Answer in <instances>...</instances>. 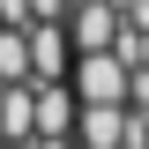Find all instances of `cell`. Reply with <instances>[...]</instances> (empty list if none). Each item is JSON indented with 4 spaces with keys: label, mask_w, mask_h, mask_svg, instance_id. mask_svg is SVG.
Instances as JSON below:
<instances>
[{
    "label": "cell",
    "mask_w": 149,
    "mask_h": 149,
    "mask_svg": "<svg viewBox=\"0 0 149 149\" xmlns=\"http://www.w3.org/2000/svg\"><path fill=\"white\" fill-rule=\"evenodd\" d=\"M67 45L74 52H112V45H119V0H74Z\"/></svg>",
    "instance_id": "cell-2"
},
{
    "label": "cell",
    "mask_w": 149,
    "mask_h": 149,
    "mask_svg": "<svg viewBox=\"0 0 149 149\" xmlns=\"http://www.w3.org/2000/svg\"><path fill=\"white\" fill-rule=\"evenodd\" d=\"M67 30L60 22H30V82H60V60H67Z\"/></svg>",
    "instance_id": "cell-4"
},
{
    "label": "cell",
    "mask_w": 149,
    "mask_h": 149,
    "mask_svg": "<svg viewBox=\"0 0 149 149\" xmlns=\"http://www.w3.org/2000/svg\"><path fill=\"white\" fill-rule=\"evenodd\" d=\"M30 149H67V134H45V142H30Z\"/></svg>",
    "instance_id": "cell-8"
},
{
    "label": "cell",
    "mask_w": 149,
    "mask_h": 149,
    "mask_svg": "<svg viewBox=\"0 0 149 149\" xmlns=\"http://www.w3.org/2000/svg\"><path fill=\"white\" fill-rule=\"evenodd\" d=\"M8 149H30V142H8Z\"/></svg>",
    "instance_id": "cell-9"
},
{
    "label": "cell",
    "mask_w": 149,
    "mask_h": 149,
    "mask_svg": "<svg viewBox=\"0 0 149 149\" xmlns=\"http://www.w3.org/2000/svg\"><path fill=\"white\" fill-rule=\"evenodd\" d=\"M0 82H30V30H0Z\"/></svg>",
    "instance_id": "cell-6"
},
{
    "label": "cell",
    "mask_w": 149,
    "mask_h": 149,
    "mask_svg": "<svg viewBox=\"0 0 149 149\" xmlns=\"http://www.w3.org/2000/svg\"><path fill=\"white\" fill-rule=\"evenodd\" d=\"M74 134H82V149H119L127 142V104H82Z\"/></svg>",
    "instance_id": "cell-3"
},
{
    "label": "cell",
    "mask_w": 149,
    "mask_h": 149,
    "mask_svg": "<svg viewBox=\"0 0 149 149\" xmlns=\"http://www.w3.org/2000/svg\"><path fill=\"white\" fill-rule=\"evenodd\" d=\"M127 82L119 52H74V104H127Z\"/></svg>",
    "instance_id": "cell-1"
},
{
    "label": "cell",
    "mask_w": 149,
    "mask_h": 149,
    "mask_svg": "<svg viewBox=\"0 0 149 149\" xmlns=\"http://www.w3.org/2000/svg\"><path fill=\"white\" fill-rule=\"evenodd\" d=\"M30 90H37V142H45V134H67L74 112H82L74 90H60V82H30Z\"/></svg>",
    "instance_id": "cell-5"
},
{
    "label": "cell",
    "mask_w": 149,
    "mask_h": 149,
    "mask_svg": "<svg viewBox=\"0 0 149 149\" xmlns=\"http://www.w3.org/2000/svg\"><path fill=\"white\" fill-rule=\"evenodd\" d=\"M22 8H30V22H60V8H67V0H22Z\"/></svg>",
    "instance_id": "cell-7"
}]
</instances>
